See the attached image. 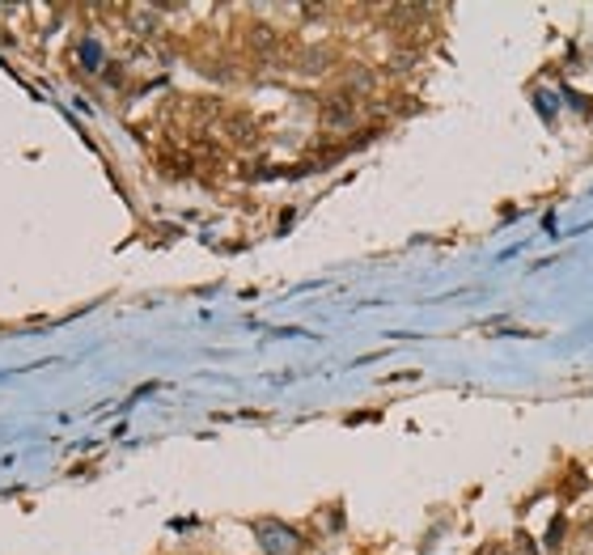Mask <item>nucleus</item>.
Masks as SVG:
<instances>
[{
  "mask_svg": "<svg viewBox=\"0 0 593 555\" xmlns=\"http://www.w3.org/2000/svg\"><path fill=\"white\" fill-rule=\"evenodd\" d=\"M352 119H356V98L335 93V98L322 102V123H327V127H347Z\"/></svg>",
  "mask_w": 593,
  "mask_h": 555,
  "instance_id": "nucleus-1",
  "label": "nucleus"
},
{
  "mask_svg": "<svg viewBox=\"0 0 593 555\" xmlns=\"http://www.w3.org/2000/svg\"><path fill=\"white\" fill-rule=\"evenodd\" d=\"M259 534H263V547H267V551H275V555L293 547V530H280V526H259Z\"/></svg>",
  "mask_w": 593,
  "mask_h": 555,
  "instance_id": "nucleus-2",
  "label": "nucleus"
},
{
  "mask_svg": "<svg viewBox=\"0 0 593 555\" xmlns=\"http://www.w3.org/2000/svg\"><path fill=\"white\" fill-rule=\"evenodd\" d=\"M492 555H509V551H504V547H496V551H492Z\"/></svg>",
  "mask_w": 593,
  "mask_h": 555,
  "instance_id": "nucleus-3",
  "label": "nucleus"
}]
</instances>
